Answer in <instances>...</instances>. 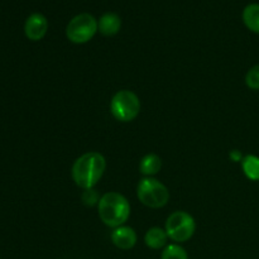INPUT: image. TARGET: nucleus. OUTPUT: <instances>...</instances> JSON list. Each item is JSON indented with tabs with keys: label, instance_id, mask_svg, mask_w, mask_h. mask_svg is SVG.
I'll list each match as a JSON object with an SVG mask.
<instances>
[{
	"label": "nucleus",
	"instance_id": "8",
	"mask_svg": "<svg viewBox=\"0 0 259 259\" xmlns=\"http://www.w3.org/2000/svg\"><path fill=\"white\" fill-rule=\"evenodd\" d=\"M111 242L116 248L121 250H129L137 244V233L133 228L121 227L115 228L111 233Z\"/></svg>",
	"mask_w": 259,
	"mask_h": 259
},
{
	"label": "nucleus",
	"instance_id": "12",
	"mask_svg": "<svg viewBox=\"0 0 259 259\" xmlns=\"http://www.w3.org/2000/svg\"><path fill=\"white\" fill-rule=\"evenodd\" d=\"M243 22L245 27L259 34V4H249L243 10Z\"/></svg>",
	"mask_w": 259,
	"mask_h": 259
},
{
	"label": "nucleus",
	"instance_id": "3",
	"mask_svg": "<svg viewBox=\"0 0 259 259\" xmlns=\"http://www.w3.org/2000/svg\"><path fill=\"white\" fill-rule=\"evenodd\" d=\"M139 201L151 209H161L169 200V191L161 181L153 177H144L137 186Z\"/></svg>",
	"mask_w": 259,
	"mask_h": 259
},
{
	"label": "nucleus",
	"instance_id": "14",
	"mask_svg": "<svg viewBox=\"0 0 259 259\" xmlns=\"http://www.w3.org/2000/svg\"><path fill=\"white\" fill-rule=\"evenodd\" d=\"M161 259H189V255L181 245L169 244L164 247Z\"/></svg>",
	"mask_w": 259,
	"mask_h": 259
},
{
	"label": "nucleus",
	"instance_id": "15",
	"mask_svg": "<svg viewBox=\"0 0 259 259\" xmlns=\"http://www.w3.org/2000/svg\"><path fill=\"white\" fill-rule=\"evenodd\" d=\"M245 83L250 90H259V65L253 66L245 75Z\"/></svg>",
	"mask_w": 259,
	"mask_h": 259
},
{
	"label": "nucleus",
	"instance_id": "13",
	"mask_svg": "<svg viewBox=\"0 0 259 259\" xmlns=\"http://www.w3.org/2000/svg\"><path fill=\"white\" fill-rule=\"evenodd\" d=\"M242 167L244 171L245 176L252 181H258L259 180V158L257 156H249L244 157L242 159Z\"/></svg>",
	"mask_w": 259,
	"mask_h": 259
},
{
	"label": "nucleus",
	"instance_id": "16",
	"mask_svg": "<svg viewBox=\"0 0 259 259\" xmlns=\"http://www.w3.org/2000/svg\"><path fill=\"white\" fill-rule=\"evenodd\" d=\"M82 201H83V204L88 205V206H94V205L99 204V201H100V197H99V194L94 189L83 190Z\"/></svg>",
	"mask_w": 259,
	"mask_h": 259
},
{
	"label": "nucleus",
	"instance_id": "6",
	"mask_svg": "<svg viewBox=\"0 0 259 259\" xmlns=\"http://www.w3.org/2000/svg\"><path fill=\"white\" fill-rule=\"evenodd\" d=\"M98 30L95 17L89 13H81L70 20L66 27V37L75 45H83L93 39Z\"/></svg>",
	"mask_w": 259,
	"mask_h": 259
},
{
	"label": "nucleus",
	"instance_id": "4",
	"mask_svg": "<svg viewBox=\"0 0 259 259\" xmlns=\"http://www.w3.org/2000/svg\"><path fill=\"white\" fill-rule=\"evenodd\" d=\"M110 113L116 120L128 123L134 120L141 113V100L131 90H120L110 101Z\"/></svg>",
	"mask_w": 259,
	"mask_h": 259
},
{
	"label": "nucleus",
	"instance_id": "17",
	"mask_svg": "<svg viewBox=\"0 0 259 259\" xmlns=\"http://www.w3.org/2000/svg\"><path fill=\"white\" fill-rule=\"evenodd\" d=\"M230 157H232L234 161H240V159H242V154H240L238 151H233L232 153H230Z\"/></svg>",
	"mask_w": 259,
	"mask_h": 259
},
{
	"label": "nucleus",
	"instance_id": "2",
	"mask_svg": "<svg viewBox=\"0 0 259 259\" xmlns=\"http://www.w3.org/2000/svg\"><path fill=\"white\" fill-rule=\"evenodd\" d=\"M100 220L109 228L121 227L131 217V204L125 196L115 191L104 194L98 204Z\"/></svg>",
	"mask_w": 259,
	"mask_h": 259
},
{
	"label": "nucleus",
	"instance_id": "11",
	"mask_svg": "<svg viewBox=\"0 0 259 259\" xmlns=\"http://www.w3.org/2000/svg\"><path fill=\"white\" fill-rule=\"evenodd\" d=\"M162 168V159L154 153L146 154L139 163V171L146 177H152L158 174Z\"/></svg>",
	"mask_w": 259,
	"mask_h": 259
},
{
	"label": "nucleus",
	"instance_id": "5",
	"mask_svg": "<svg viewBox=\"0 0 259 259\" xmlns=\"http://www.w3.org/2000/svg\"><path fill=\"white\" fill-rule=\"evenodd\" d=\"M167 235L175 243H185L192 238L196 230L194 217L186 211H175L167 218L164 225Z\"/></svg>",
	"mask_w": 259,
	"mask_h": 259
},
{
	"label": "nucleus",
	"instance_id": "9",
	"mask_svg": "<svg viewBox=\"0 0 259 259\" xmlns=\"http://www.w3.org/2000/svg\"><path fill=\"white\" fill-rule=\"evenodd\" d=\"M121 19L115 13H105L98 20V29L105 37H113L120 30Z\"/></svg>",
	"mask_w": 259,
	"mask_h": 259
},
{
	"label": "nucleus",
	"instance_id": "10",
	"mask_svg": "<svg viewBox=\"0 0 259 259\" xmlns=\"http://www.w3.org/2000/svg\"><path fill=\"white\" fill-rule=\"evenodd\" d=\"M168 235H167L166 230L162 228L153 227L146 233L144 235V243L151 249H161L167 245V240H168Z\"/></svg>",
	"mask_w": 259,
	"mask_h": 259
},
{
	"label": "nucleus",
	"instance_id": "7",
	"mask_svg": "<svg viewBox=\"0 0 259 259\" xmlns=\"http://www.w3.org/2000/svg\"><path fill=\"white\" fill-rule=\"evenodd\" d=\"M48 30V20L40 13H33L27 18L24 24V33L28 39L30 40H40Z\"/></svg>",
	"mask_w": 259,
	"mask_h": 259
},
{
	"label": "nucleus",
	"instance_id": "1",
	"mask_svg": "<svg viewBox=\"0 0 259 259\" xmlns=\"http://www.w3.org/2000/svg\"><path fill=\"white\" fill-rule=\"evenodd\" d=\"M106 169V159L99 152H88L73 162L71 175L72 180L82 190L96 186Z\"/></svg>",
	"mask_w": 259,
	"mask_h": 259
}]
</instances>
